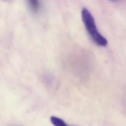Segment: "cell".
Returning a JSON list of instances; mask_svg holds the SVG:
<instances>
[{
	"instance_id": "obj_1",
	"label": "cell",
	"mask_w": 126,
	"mask_h": 126,
	"mask_svg": "<svg viewBox=\"0 0 126 126\" xmlns=\"http://www.w3.org/2000/svg\"><path fill=\"white\" fill-rule=\"evenodd\" d=\"M81 16L85 28L93 40L98 46H106L107 45V40L98 32L91 13L87 8H83L81 11Z\"/></svg>"
},
{
	"instance_id": "obj_2",
	"label": "cell",
	"mask_w": 126,
	"mask_h": 126,
	"mask_svg": "<svg viewBox=\"0 0 126 126\" xmlns=\"http://www.w3.org/2000/svg\"><path fill=\"white\" fill-rule=\"evenodd\" d=\"M50 120L54 126H68L62 119L55 116H52Z\"/></svg>"
},
{
	"instance_id": "obj_3",
	"label": "cell",
	"mask_w": 126,
	"mask_h": 126,
	"mask_svg": "<svg viewBox=\"0 0 126 126\" xmlns=\"http://www.w3.org/2000/svg\"><path fill=\"white\" fill-rule=\"evenodd\" d=\"M32 9L34 11H38L39 7V2L38 0H28Z\"/></svg>"
},
{
	"instance_id": "obj_4",
	"label": "cell",
	"mask_w": 126,
	"mask_h": 126,
	"mask_svg": "<svg viewBox=\"0 0 126 126\" xmlns=\"http://www.w3.org/2000/svg\"></svg>"
}]
</instances>
